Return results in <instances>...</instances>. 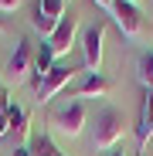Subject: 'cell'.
Listing matches in <instances>:
<instances>
[{
  "mask_svg": "<svg viewBox=\"0 0 153 156\" xmlns=\"http://www.w3.org/2000/svg\"><path fill=\"white\" fill-rule=\"evenodd\" d=\"M10 136V126H7V115H0V139Z\"/></svg>",
  "mask_w": 153,
  "mask_h": 156,
  "instance_id": "18",
  "label": "cell"
},
{
  "mask_svg": "<svg viewBox=\"0 0 153 156\" xmlns=\"http://www.w3.org/2000/svg\"><path fill=\"white\" fill-rule=\"evenodd\" d=\"M7 126H10V136L14 139H31V119H27V112H24L20 105H7ZM24 146H27V143H24Z\"/></svg>",
  "mask_w": 153,
  "mask_h": 156,
  "instance_id": "9",
  "label": "cell"
},
{
  "mask_svg": "<svg viewBox=\"0 0 153 156\" xmlns=\"http://www.w3.org/2000/svg\"><path fill=\"white\" fill-rule=\"evenodd\" d=\"M153 136V88H143V105H140V122H136V146L140 153L146 149Z\"/></svg>",
  "mask_w": 153,
  "mask_h": 156,
  "instance_id": "8",
  "label": "cell"
},
{
  "mask_svg": "<svg viewBox=\"0 0 153 156\" xmlns=\"http://www.w3.org/2000/svg\"><path fill=\"white\" fill-rule=\"evenodd\" d=\"M27 149H31V156H61L58 153V146L51 143V136L44 133H31V139H27Z\"/></svg>",
  "mask_w": 153,
  "mask_h": 156,
  "instance_id": "11",
  "label": "cell"
},
{
  "mask_svg": "<svg viewBox=\"0 0 153 156\" xmlns=\"http://www.w3.org/2000/svg\"><path fill=\"white\" fill-rule=\"evenodd\" d=\"M102 41H106V24H92L82 34V51H85V68L99 71L102 68Z\"/></svg>",
  "mask_w": 153,
  "mask_h": 156,
  "instance_id": "6",
  "label": "cell"
},
{
  "mask_svg": "<svg viewBox=\"0 0 153 156\" xmlns=\"http://www.w3.org/2000/svg\"><path fill=\"white\" fill-rule=\"evenodd\" d=\"M109 156H122V149H112V153H109Z\"/></svg>",
  "mask_w": 153,
  "mask_h": 156,
  "instance_id": "21",
  "label": "cell"
},
{
  "mask_svg": "<svg viewBox=\"0 0 153 156\" xmlns=\"http://www.w3.org/2000/svg\"><path fill=\"white\" fill-rule=\"evenodd\" d=\"M38 10H41V14H48L51 20H61V17H65V0H41Z\"/></svg>",
  "mask_w": 153,
  "mask_h": 156,
  "instance_id": "15",
  "label": "cell"
},
{
  "mask_svg": "<svg viewBox=\"0 0 153 156\" xmlns=\"http://www.w3.org/2000/svg\"><path fill=\"white\" fill-rule=\"evenodd\" d=\"M7 105H10V102H7V85H4V78H0V115L7 112Z\"/></svg>",
  "mask_w": 153,
  "mask_h": 156,
  "instance_id": "16",
  "label": "cell"
},
{
  "mask_svg": "<svg viewBox=\"0 0 153 156\" xmlns=\"http://www.w3.org/2000/svg\"><path fill=\"white\" fill-rule=\"evenodd\" d=\"M122 129H126V119L119 109H112V105L99 109L95 126H92V149H112L122 139Z\"/></svg>",
  "mask_w": 153,
  "mask_h": 156,
  "instance_id": "1",
  "label": "cell"
},
{
  "mask_svg": "<svg viewBox=\"0 0 153 156\" xmlns=\"http://www.w3.org/2000/svg\"><path fill=\"white\" fill-rule=\"evenodd\" d=\"M24 0H0V10H17Z\"/></svg>",
  "mask_w": 153,
  "mask_h": 156,
  "instance_id": "17",
  "label": "cell"
},
{
  "mask_svg": "<svg viewBox=\"0 0 153 156\" xmlns=\"http://www.w3.org/2000/svg\"><path fill=\"white\" fill-rule=\"evenodd\" d=\"M0 31H4V20H0Z\"/></svg>",
  "mask_w": 153,
  "mask_h": 156,
  "instance_id": "23",
  "label": "cell"
},
{
  "mask_svg": "<svg viewBox=\"0 0 153 156\" xmlns=\"http://www.w3.org/2000/svg\"><path fill=\"white\" fill-rule=\"evenodd\" d=\"M109 14H112V20H116V27H119L122 37L133 41V37L143 34V10L136 4H129V0H112Z\"/></svg>",
  "mask_w": 153,
  "mask_h": 156,
  "instance_id": "4",
  "label": "cell"
},
{
  "mask_svg": "<svg viewBox=\"0 0 153 156\" xmlns=\"http://www.w3.org/2000/svg\"><path fill=\"white\" fill-rule=\"evenodd\" d=\"M75 71L78 68H71V65H55L48 75H44V82H41V88H38V105H44V102H51L71 78H75Z\"/></svg>",
  "mask_w": 153,
  "mask_h": 156,
  "instance_id": "5",
  "label": "cell"
},
{
  "mask_svg": "<svg viewBox=\"0 0 153 156\" xmlns=\"http://www.w3.org/2000/svg\"><path fill=\"white\" fill-rule=\"evenodd\" d=\"M14 156H31V149H27V146H17V149H14Z\"/></svg>",
  "mask_w": 153,
  "mask_h": 156,
  "instance_id": "20",
  "label": "cell"
},
{
  "mask_svg": "<svg viewBox=\"0 0 153 156\" xmlns=\"http://www.w3.org/2000/svg\"><path fill=\"white\" fill-rule=\"evenodd\" d=\"M106 92H109V82H106L99 71H89V78L78 85V98H89V95H106Z\"/></svg>",
  "mask_w": 153,
  "mask_h": 156,
  "instance_id": "12",
  "label": "cell"
},
{
  "mask_svg": "<svg viewBox=\"0 0 153 156\" xmlns=\"http://www.w3.org/2000/svg\"><path fill=\"white\" fill-rule=\"evenodd\" d=\"M140 82H143V88H153V51L140 55Z\"/></svg>",
  "mask_w": 153,
  "mask_h": 156,
  "instance_id": "14",
  "label": "cell"
},
{
  "mask_svg": "<svg viewBox=\"0 0 153 156\" xmlns=\"http://www.w3.org/2000/svg\"><path fill=\"white\" fill-rule=\"evenodd\" d=\"M31 71H34V44H31L27 37H20L17 48H14V55L7 58L4 85H7V88H10V85H24V82L31 78Z\"/></svg>",
  "mask_w": 153,
  "mask_h": 156,
  "instance_id": "3",
  "label": "cell"
},
{
  "mask_svg": "<svg viewBox=\"0 0 153 156\" xmlns=\"http://www.w3.org/2000/svg\"><path fill=\"white\" fill-rule=\"evenodd\" d=\"M55 68V55H51V48H48V41H41V48L34 51V71H31V82H34V92L41 88V82H44V75Z\"/></svg>",
  "mask_w": 153,
  "mask_h": 156,
  "instance_id": "10",
  "label": "cell"
},
{
  "mask_svg": "<svg viewBox=\"0 0 153 156\" xmlns=\"http://www.w3.org/2000/svg\"><path fill=\"white\" fill-rule=\"evenodd\" d=\"M75 31H78V17H75V14H68V17L58 20L55 34L48 37V48H51V55H55V58H61V55H68V51H71V44H75Z\"/></svg>",
  "mask_w": 153,
  "mask_h": 156,
  "instance_id": "7",
  "label": "cell"
},
{
  "mask_svg": "<svg viewBox=\"0 0 153 156\" xmlns=\"http://www.w3.org/2000/svg\"><path fill=\"white\" fill-rule=\"evenodd\" d=\"M92 4H95V7H102V10H109V7H112V0H92Z\"/></svg>",
  "mask_w": 153,
  "mask_h": 156,
  "instance_id": "19",
  "label": "cell"
},
{
  "mask_svg": "<svg viewBox=\"0 0 153 156\" xmlns=\"http://www.w3.org/2000/svg\"><path fill=\"white\" fill-rule=\"evenodd\" d=\"M48 126L55 129L58 136H68V139L82 136V129H85V102L71 98V102H65V105H58L48 115Z\"/></svg>",
  "mask_w": 153,
  "mask_h": 156,
  "instance_id": "2",
  "label": "cell"
},
{
  "mask_svg": "<svg viewBox=\"0 0 153 156\" xmlns=\"http://www.w3.org/2000/svg\"><path fill=\"white\" fill-rule=\"evenodd\" d=\"M129 4H136V7H140V4H143V0H129Z\"/></svg>",
  "mask_w": 153,
  "mask_h": 156,
  "instance_id": "22",
  "label": "cell"
},
{
  "mask_svg": "<svg viewBox=\"0 0 153 156\" xmlns=\"http://www.w3.org/2000/svg\"><path fill=\"white\" fill-rule=\"evenodd\" d=\"M31 27H34V31H38V34L44 37V41H48L51 34H55V27H58V20H51L48 14H41V10L34 7V14H31Z\"/></svg>",
  "mask_w": 153,
  "mask_h": 156,
  "instance_id": "13",
  "label": "cell"
}]
</instances>
